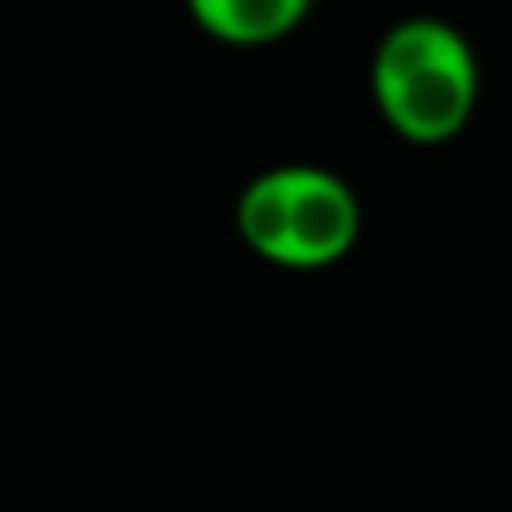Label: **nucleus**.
<instances>
[{
    "label": "nucleus",
    "mask_w": 512,
    "mask_h": 512,
    "mask_svg": "<svg viewBox=\"0 0 512 512\" xmlns=\"http://www.w3.org/2000/svg\"><path fill=\"white\" fill-rule=\"evenodd\" d=\"M482 96L477 51L467 36L437 16L397 21L372 51V101L387 131L412 146L452 141Z\"/></svg>",
    "instance_id": "f257e3e1"
},
{
    "label": "nucleus",
    "mask_w": 512,
    "mask_h": 512,
    "mask_svg": "<svg viewBox=\"0 0 512 512\" xmlns=\"http://www.w3.org/2000/svg\"><path fill=\"white\" fill-rule=\"evenodd\" d=\"M236 236L272 267L322 272L362 241V196L327 166L287 161L241 186Z\"/></svg>",
    "instance_id": "f03ea898"
},
{
    "label": "nucleus",
    "mask_w": 512,
    "mask_h": 512,
    "mask_svg": "<svg viewBox=\"0 0 512 512\" xmlns=\"http://www.w3.org/2000/svg\"><path fill=\"white\" fill-rule=\"evenodd\" d=\"M186 16L221 46H272L312 16V0H186Z\"/></svg>",
    "instance_id": "7ed1b4c3"
}]
</instances>
